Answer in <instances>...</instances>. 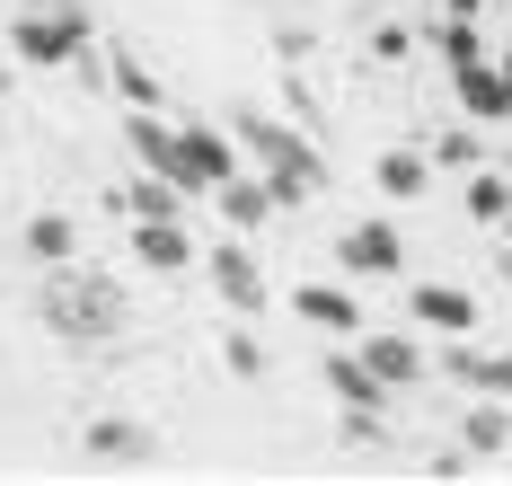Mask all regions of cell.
Instances as JSON below:
<instances>
[{"label":"cell","mask_w":512,"mask_h":486,"mask_svg":"<svg viewBox=\"0 0 512 486\" xmlns=\"http://www.w3.org/2000/svg\"><path fill=\"white\" fill-rule=\"evenodd\" d=\"M36 319H45L53 345H71V354H106L124 327H133V301H124V283L106 266H45V292H36Z\"/></svg>","instance_id":"obj_1"},{"label":"cell","mask_w":512,"mask_h":486,"mask_svg":"<svg viewBox=\"0 0 512 486\" xmlns=\"http://www.w3.org/2000/svg\"><path fill=\"white\" fill-rule=\"evenodd\" d=\"M230 133H239V151L265 168V186L283 195V213H292V204H309V195L327 186V160L309 151L301 124H283V115H265V107H239V115H230Z\"/></svg>","instance_id":"obj_2"},{"label":"cell","mask_w":512,"mask_h":486,"mask_svg":"<svg viewBox=\"0 0 512 486\" xmlns=\"http://www.w3.org/2000/svg\"><path fill=\"white\" fill-rule=\"evenodd\" d=\"M89 45H98V27H89L80 0H36V9L9 18V54L27 62V71H71Z\"/></svg>","instance_id":"obj_3"},{"label":"cell","mask_w":512,"mask_h":486,"mask_svg":"<svg viewBox=\"0 0 512 486\" xmlns=\"http://www.w3.org/2000/svg\"><path fill=\"white\" fill-rule=\"evenodd\" d=\"M168 177H177L186 195H212L221 177H239V133H230V124H177Z\"/></svg>","instance_id":"obj_4"},{"label":"cell","mask_w":512,"mask_h":486,"mask_svg":"<svg viewBox=\"0 0 512 486\" xmlns=\"http://www.w3.org/2000/svg\"><path fill=\"white\" fill-rule=\"evenodd\" d=\"M204 283L221 292V301H230V310H239V319H256V310L274 301V274L256 266V248L239 239V230H230V239H212V248H204Z\"/></svg>","instance_id":"obj_5"},{"label":"cell","mask_w":512,"mask_h":486,"mask_svg":"<svg viewBox=\"0 0 512 486\" xmlns=\"http://www.w3.org/2000/svg\"><path fill=\"white\" fill-rule=\"evenodd\" d=\"M336 266L362 274V283L407 274V239H398V221H345V230H336Z\"/></svg>","instance_id":"obj_6"},{"label":"cell","mask_w":512,"mask_h":486,"mask_svg":"<svg viewBox=\"0 0 512 486\" xmlns=\"http://www.w3.org/2000/svg\"><path fill=\"white\" fill-rule=\"evenodd\" d=\"M212 213L230 221V230H239V239H256V230H265V221L283 213V195H274V186H265V168H239V177H221V186H212Z\"/></svg>","instance_id":"obj_7"},{"label":"cell","mask_w":512,"mask_h":486,"mask_svg":"<svg viewBox=\"0 0 512 486\" xmlns=\"http://www.w3.org/2000/svg\"><path fill=\"white\" fill-rule=\"evenodd\" d=\"M327 389H336V407H354V416H389V398H398L389 380L362 363V345H354V336L327 354Z\"/></svg>","instance_id":"obj_8"},{"label":"cell","mask_w":512,"mask_h":486,"mask_svg":"<svg viewBox=\"0 0 512 486\" xmlns=\"http://www.w3.org/2000/svg\"><path fill=\"white\" fill-rule=\"evenodd\" d=\"M106 213H124V221H186V186H177L168 168H133V186H115Z\"/></svg>","instance_id":"obj_9"},{"label":"cell","mask_w":512,"mask_h":486,"mask_svg":"<svg viewBox=\"0 0 512 486\" xmlns=\"http://www.w3.org/2000/svg\"><path fill=\"white\" fill-rule=\"evenodd\" d=\"M292 319L301 327H318V336H362V301H354V283H301L292 292Z\"/></svg>","instance_id":"obj_10"},{"label":"cell","mask_w":512,"mask_h":486,"mask_svg":"<svg viewBox=\"0 0 512 486\" xmlns=\"http://www.w3.org/2000/svg\"><path fill=\"white\" fill-rule=\"evenodd\" d=\"M477 301H468L460 283H415L407 292V327H433V336H477Z\"/></svg>","instance_id":"obj_11"},{"label":"cell","mask_w":512,"mask_h":486,"mask_svg":"<svg viewBox=\"0 0 512 486\" xmlns=\"http://www.w3.org/2000/svg\"><path fill=\"white\" fill-rule=\"evenodd\" d=\"M451 98H460L468 124H512V80H504V62H495V54L468 62V71H451Z\"/></svg>","instance_id":"obj_12"},{"label":"cell","mask_w":512,"mask_h":486,"mask_svg":"<svg viewBox=\"0 0 512 486\" xmlns=\"http://www.w3.org/2000/svg\"><path fill=\"white\" fill-rule=\"evenodd\" d=\"M89 460H106V469H159V433L133 425V416H98L89 425Z\"/></svg>","instance_id":"obj_13"},{"label":"cell","mask_w":512,"mask_h":486,"mask_svg":"<svg viewBox=\"0 0 512 486\" xmlns=\"http://www.w3.org/2000/svg\"><path fill=\"white\" fill-rule=\"evenodd\" d=\"M442 372L460 380V389H477V398H504V407H512V354H486V345H451V354H442Z\"/></svg>","instance_id":"obj_14"},{"label":"cell","mask_w":512,"mask_h":486,"mask_svg":"<svg viewBox=\"0 0 512 486\" xmlns=\"http://www.w3.org/2000/svg\"><path fill=\"white\" fill-rule=\"evenodd\" d=\"M133 266L186 274V266H195V239H186V221H133Z\"/></svg>","instance_id":"obj_15"},{"label":"cell","mask_w":512,"mask_h":486,"mask_svg":"<svg viewBox=\"0 0 512 486\" xmlns=\"http://www.w3.org/2000/svg\"><path fill=\"white\" fill-rule=\"evenodd\" d=\"M354 345H362V363L389 380V389H415V380H424V345H415V336H380V327H362Z\"/></svg>","instance_id":"obj_16"},{"label":"cell","mask_w":512,"mask_h":486,"mask_svg":"<svg viewBox=\"0 0 512 486\" xmlns=\"http://www.w3.org/2000/svg\"><path fill=\"white\" fill-rule=\"evenodd\" d=\"M124 151H133V168H168V151H177V115L168 107H124Z\"/></svg>","instance_id":"obj_17"},{"label":"cell","mask_w":512,"mask_h":486,"mask_svg":"<svg viewBox=\"0 0 512 486\" xmlns=\"http://www.w3.org/2000/svg\"><path fill=\"white\" fill-rule=\"evenodd\" d=\"M371 186H380L389 204H415V195H433V151H380V160H371Z\"/></svg>","instance_id":"obj_18"},{"label":"cell","mask_w":512,"mask_h":486,"mask_svg":"<svg viewBox=\"0 0 512 486\" xmlns=\"http://www.w3.org/2000/svg\"><path fill=\"white\" fill-rule=\"evenodd\" d=\"M460 213L477 221V230H504V221H512V177H495V168L477 160L460 177Z\"/></svg>","instance_id":"obj_19"},{"label":"cell","mask_w":512,"mask_h":486,"mask_svg":"<svg viewBox=\"0 0 512 486\" xmlns=\"http://www.w3.org/2000/svg\"><path fill=\"white\" fill-rule=\"evenodd\" d=\"M460 451H468V460H504V451H512V416H504V398H477V407L460 416Z\"/></svg>","instance_id":"obj_20"},{"label":"cell","mask_w":512,"mask_h":486,"mask_svg":"<svg viewBox=\"0 0 512 486\" xmlns=\"http://www.w3.org/2000/svg\"><path fill=\"white\" fill-rule=\"evenodd\" d=\"M27 257H36V266H71V257H80V221L71 213H36L27 221Z\"/></svg>","instance_id":"obj_21"},{"label":"cell","mask_w":512,"mask_h":486,"mask_svg":"<svg viewBox=\"0 0 512 486\" xmlns=\"http://www.w3.org/2000/svg\"><path fill=\"white\" fill-rule=\"evenodd\" d=\"M106 89H115L124 107H168V98H159V71H151L142 54H133V45H124V54L106 62Z\"/></svg>","instance_id":"obj_22"},{"label":"cell","mask_w":512,"mask_h":486,"mask_svg":"<svg viewBox=\"0 0 512 486\" xmlns=\"http://www.w3.org/2000/svg\"><path fill=\"white\" fill-rule=\"evenodd\" d=\"M433 54L451 62V71L486 62V18H442V27H433Z\"/></svg>","instance_id":"obj_23"},{"label":"cell","mask_w":512,"mask_h":486,"mask_svg":"<svg viewBox=\"0 0 512 486\" xmlns=\"http://www.w3.org/2000/svg\"><path fill=\"white\" fill-rule=\"evenodd\" d=\"M221 363H230V380H265V336L256 327H221Z\"/></svg>","instance_id":"obj_24"},{"label":"cell","mask_w":512,"mask_h":486,"mask_svg":"<svg viewBox=\"0 0 512 486\" xmlns=\"http://www.w3.org/2000/svg\"><path fill=\"white\" fill-rule=\"evenodd\" d=\"M433 168H477V133H468V124H451V133H442V142H433Z\"/></svg>","instance_id":"obj_25"},{"label":"cell","mask_w":512,"mask_h":486,"mask_svg":"<svg viewBox=\"0 0 512 486\" xmlns=\"http://www.w3.org/2000/svg\"><path fill=\"white\" fill-rule=\"evenodd\" d=\"M345 442H354V451H380V442H389V425H380V416H354V407H345Z\"/></svg>","instance_id":"obj_26"},{"label":"cell","mask_w":512,"mask_h":486,"mask_svg":"<svg viewBox=\"0 0 512 486\" xmlns=\"http://www.w3.org/2000/svg\"><path fill=\"white\" fill-rule=\"evenodd\" d=\"M407 54H415L407 27H380V36H371V62H407Z\"/></svg>","instance_id":"obj_27"},{"label":"cell","mask_w":512,"mask_h":486,"mask_svg":"<svg viewBox=\"0 0 512 486\" xmlns=\"http://www.w3.org/2000/svg\"><path fill=\"white\" fill-rule=\"evenodd\" d=\"M274 54H283V62H309V54H318V36H309V27H274Z\"/></svg>","instance_id":"obj_28"},{"label":"cell","mask_w":512,"mask_h":486,"mask_svg":"<svg viewBox=\"0 0 512 486\" xmlns=\"http://www.w3.org/2000/svg\"><path fill=\"white\" fill-rule=\"evenodd\" d=\"M424 478H442V486H460V478H468V451H433V460H424Z\"/></svg>","instance_id":"obj_29"},{"label":"cell","mask_w":512,"mask_h":486,"mask_svg":"<svg viewBox=\"0 0 512 486\" xmlns=\"http://www.w3.org/2000/svg\"><path fill=\"white\" fill-rule=\"evenodd\" d=\"M442 18H486V0H433Z\"/></svg>","instance_id":"obj_30"},{"label":"cell","mask_w":512,"mask_h":486,"mask_svg":"<svg viewBox=\"0 0 512 486\" xmlns=\"http://www.w3.org/2000/svg\"><path fill=\"white\" fill-rule=\"evenodd\" d=\"M495 62H504V80H512V54H495Z\"/></svg>","instance_id":"obj_31"},{"label":"cell","mask_w":512,"mask_h":486,"mask_svg":"<svg viewBox=\"0 0 512 486\" xmlns=\"http://www.w3.org/2000/svg\"><path fill=\"white\" fill-rule=\"evenodd\" d=\"M415 9H433V0H415Z\"/></svg>","instance_id":"obj_32"},{"label":"cell","mask_w":512,"mask_h":486,"mask_svg":"<svg viewBox=\"0 0 512 486\" xmlns=\"http://www.w3.org/2000/svg\"><path fill=\"white\" fill-rule=\"evenodd\" d=\"M504 239H512V221H504Z\"/></svg>","instance_id":"obj_33"}]
</instances>
